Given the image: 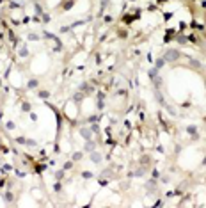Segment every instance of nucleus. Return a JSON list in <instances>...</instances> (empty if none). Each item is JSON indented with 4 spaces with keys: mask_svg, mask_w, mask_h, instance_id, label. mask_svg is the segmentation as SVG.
<instances>
[{
    "mask_svg": "<svg viewBox=\"0 0 206 208\" xmlns=\"http://www.w3.org/2000/svg\"><path fill=\"white\" fill-rule=\"evenodd\" d=\"M20 55H23V57L27 55V48H21V50H20Z\"/></svg>",
    "mask_w": 206,
    "mask_h": 208,
    "instance_id": "4468645a",
    "label": "nucleus"
},
{
    "mask_svg": "<svg viewBox=\"0 0 206 208\" xmlns=\"http://www.w3.org/2000/svg\"><path fill=\"white\" fill-rule=\"evenodd\" d=\"M18 142H20V144H27V141H25L23 137H20V139H18Z\"/></svg>",
    "mask_w": 206,
    "mask_h": 208,
    "instance_id": "dca6fc26",
    "label": "nucleus"
},
{
    "mask_svg": "<svg viewBox=\"0 0 206 208\" xmlns=\"http://www.w3.org/2000/svg\"><path fill=\"white\" fill-rule=\"evenodd\" d=\"M6 201H7V203L12 201V194H11V192H6Z\"/></svg>",
    "mask_w": 206,
    "mask_h": 208,
    "instance_id": "9d476101",
    "label": "nucleus"
},
{
    "mask_svg": "<svg viewBox=\"0 0 206 208\" xmlns=\"http://www.w3.org/2000/svg\"><path fill=\"white\" fill-rule=\"evenodd\" d=\"M91 158H93V162H96V164H98V162L101 160V157H100L98 153H93V155H91Z\"/></svg>",
    "mask_w": 206,
    "mask_h": 208,
    "instance_id": "39448f33",
    "label": "nucleus"
},
{
    "mask_svg": "<svg viewBox=\"0 0 206 208\" xmlns=\"http://www.w3.org/2000/svg\"><path fill=\"white\" fill-rule=\"evenodd\" d=\"M80 89H82V91H84V93H89V94H91V93L94 91V89L91 87V85H87V84H82V87H80Z\"/></svg>",
    "mask_w": 206,
    "mask_h": 208,
    "instance_id": "20e7f679",
    "label": "nucleus"
},
{
    "mask_svg": "<svg viewBox=\"0 0 206 208\" xmlns=\"http://www.w3.org/2000/svg\"><path fill=\"white\" fill-rule=\"evenodd\" d=\"M39 96H41V98H48V91H41Z\"/></svg>",
    "mask_w": 206,
    "mask_h": 208,
    "instance_id": "f8f14e48",
    "label": "nucleus"
},
{
    "mask_svg": "<svg viewBox=\"0 0 206 208\" xmlns=\"http://www.w3.org/2000/svg\"><path fill=\"white\" fill-rule=\"evenodd\" d=\"M73 6V2H71V0H69V2H68V4H64V9H69Z\"/></svg>",
    "mask_w": 206,
    "mask_h": 208,
    "instance_id": "ddd939ff",
    "label": "nucleus"
},
{
    "mask_svg": "<svg viewBox=\"0 0 206 208\" xmlns=\"http://www.w3.org/2000/svg\"><path fill=\"white\" fill-rule=\"evenodd\" d=\"M80 158H82V153L80 151H76L75 155H73V160H80Z\"/></svg>",
    "mask_w": 206,
    "mask_h": 208,
    "instance_id": "6e6552de",
    "label": "nucleus"
},
{
    "mask_svg": "<svg viewBox=\"0 0 206 208\" xmlns=\"http://www.w3.org/2000/svg\"><path fill=\"white\" fill-rule=\"evenodd\" d=\"M21 108H23V110H29L30 105H29V103H23V107H21Z\"/></svg>",
    "mask_w": 206,
    "mask_h": 208,
    "instance_id": "2eb2a0df",
    "label": "nucleus"
},
{
    "mask_svg": "<svg viewBox=\"0 0 206 208\" xmlns=\"http://www.w3.org/2000/svg\"><path fill=\"white\" fill-rule=\"evenodd\" d=\"M187 130H188V133L195 135V130H197V128H195V126H188V128H187Z\"/></svg>",
    "mask_w": 206,
    "mask_h": 208,
    "instance_id": "1a4fd4ad",
    "label": "nucleus"
},
{
    "mask_svg": "<svg viewBox=\"0 0 206 208\" xmlns=\"http://www.w3.org/2000/svg\"><path fill=\"white\" fill-rule=\"evenodd\" d=\"M82 176H84V178H91V176H93V173H89V171H85V173H82Z\"/></svg>",
    "mask_w": 206,
    "mask_h": 208,
    "instance_id": "9b49d317",
    "label": "nucleus"
},
{
    "mask_svg": "<svg viewBox=\"0 0 206 208\" xmlns=\"http://www.w3.org/2000/svg\"><path fill=\"white\" fill-rule=\"evenodd\" d=\"M85 151H94V142L91 141V139H87V142H85Z\"/></svg>",
    "mask_w": 206,
    "mask_h": 208,
    "instance_id": "7ed1b4c3",
    "label": "nucleus"
},
{
    "mask_svg": "<svg viewBox=\"0 0 206 208\" xmlns=\"http://www.w3.org/2000/svg\"><path fill=\"white\" fill-rule=\"evenodd\" d=\"M178 57H180V53H178L176 50H169V52L165 53V57H163V59H165V61H176Z\"/></svg>",
    "mask_w": 206,
    "mask_h": 208,
    "instance_id": "f257e3e1",
    "label": "nucleus"
},
{
    "mask_svg": "<svg viewBox=\"0 0 206 208\" xmlns=\"http://www.w3.org/2000/svg\"><path fill=\"white\" fill-rule=\"evenodd\" d=\"M163 64H165V59H158L156 61V68H162Z\"/></svg>",
    "mask_w": 206,
    "mask_h": 208,
    "instance_id": "423d86ee",
    "label": "nucleus"
},
{
    "mask_svg": "<svg viewBox=\"0 0 206 208\" xmlns=\"http://www.w3.org/2000/svg\"><path fill=\"white\" fill-rule=\"evenodd\" d=\"M29 87L32 89V87H37V80H30L29 82Z\"/></svg>",
    "mask_w": 206,
    "mask_h": 208,
    "instance_id": "0eeeda50",
    "label": "nucleus"
},
{
    "mask_svg": "<svg viewBox=\"0 0 206 208\" xmlns=\"http://www.w3.org/2000/svg\"><path fill=\"white\" fill-rule=\"evenodd\" d=\"M91 133H93V130H89V128H82L80 130V135L84 139H91Z\"/></svg>",
    "mask_w": 206,
    "mask_h": 208,
    "instance_id": "f03ea898",
    "label": "nucleus"
}]
</instances>
